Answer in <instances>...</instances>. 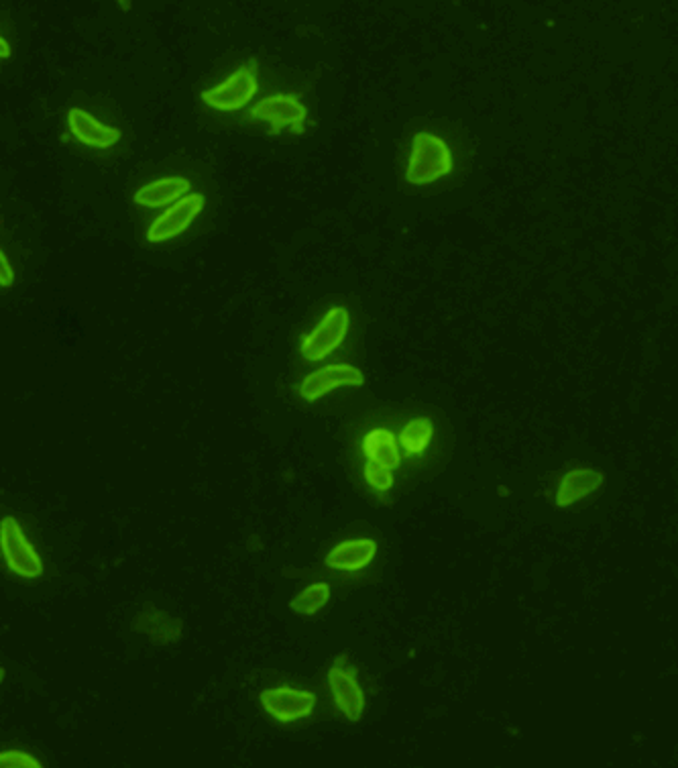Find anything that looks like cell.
<instances>
[{
	"label": "cell",
	"instance_id": "6da1fadb",
	"mask_svg": "<svg viewBox=\"0 0 678 768\" xmlns=\"http://www.w3.org/2000/svg\"><path fill=\"white\" fill-rule=\"evenodd\" d=\"M452 172V157L448 145L432 133H416L406 178L414 186L432 184Z\"/></svg>",
	"mask_w": 678,
	"mask_h": 768
},
{
	"label": "cell",
	"instance_id": "7a4b0ae2",
	"mask_svg": "<svg viewBox=\"0 0 678 768\" xmlns=\"http://www.w3.org/2000/svg\"><path fill=\"white\" fill-rule=\"evenodd\" d=\"M251 117L265 121L271 125V133L277 135L281 129L292 127L294 133H304V121H306V106L292 94H275L269 98L259 100Z\"/></svg>",
	"mask_w": 678,
	"mask_h": 768
},
{
	"label": "cell",
	"instance_id": "3957f363",
	"mask_svg": "<svg viewBox=\"0 0 678 768\" xmlns=\"http://www.w3.org/2000/svg\"><path fill=\"white\" fill-rule=\"evenodd\" d=\"M349 312L345 308H332L322 322L302 341V355L308 361H320L343 343L349 331Z\"/></svg>",
	"mask_w": 678,
	"mask_h": 768
},
{
	"label": "cell",
	"instance_id": "277c9868",
	"mask_svg": "<svg viewBox=\"0 0 678 768\" xmlns=\"http://www.w3.org/2000/svg\"><path fill=\"white\" fill-rule=\"evenodd\" d=\"M0 544H3V555L9 569L29 579L41 575L43 563L27 542L15 518H3V524H0Z\"/></svg>",
	"mask_w": 678,
	"mask_h": 768
},
{
	"label": "cell",
	"instance_id": "5b68a950",
	"mask_svg": "<svg viewBox=\"0 0 678 768\" xmlns=\"http://www.w3.org/2000/svg\"><path fill=\"white\" fill-rule=\"evenodd\" d=\"M202 208H204L202 194H186L172 208L165 210L159 218H155V223L149 227L147 241L163 243L167 239L182 235L192 225L194 218L202 212Z\"/></svg>",
	"mask_w": 678,
	"mask_h": 768
},
{
	"label": "cell",
	"instance_id": "8992f818",
	"mask_svg": "<svg viewBox=\"0 0 678 768\" xmlns=\"http://www.w3.org/2000/svg\"><path fill=\"white\" fill-rule=\"evenodd\" d=\"M257 92V78L251 68H239L229 80L204 90L202 100L216 111H239Z\"/></svg>",
	"mask_w": 678,
	"mask_h": 768
},
{
	"label": "cell",
	"instance_id": "52a82bcc",
	"mask_svg": "<svg viewBox=\"0 0 678 768\" xmlns=\"http://www.w3.org/2000/svg\"><path fill=\"white\" fill-rule=\"evenodd\" d=\"M363 381V373L353 365H326L302 381L300 396L314 402L341 386H363Z\"/></svg>",
	"mask_w": 678,
	"mask_h": 768
},
{
	"label": "cell",
	"instance_id": "ba28073f",
	"mask_svg": "<svg viewBox=\"0 0 678 768\" xmlns=\"http://www.w3.org/2000/svg\"><path fill=\"white\" fill-rule=\"evenodd\" d=\"M263 707L279 722H294L306 718L314 709L316 697L308 691H296L290 687L269 689L261 693Z\"/></svg>",
	"mask_w": 678,
	"mask_h": 768
},
{
	"label": "cell",
	"instance_id": "9c48e42d",
	"mask_svg": "<svg viewBox=\"0 0 678 768\" xmlns=\"http://www.w3.org/2000/svg\"><path fill=\"white\" fill-rule=\"evenodd\" d=\"M68 123L72 135L82 141L84 145L106 149L112 147L121 139V131L115 127H106L100 121H96L92 115H88L82 108H72L68 113Z\"/></svg>",
	"mask_w": 678,
	"mask_h": 768
},
{
	"label": "cell",
	"instance_id": "30bf717a",
	"mask_svg": "<svg viewBox=\"0 0 678 768\" xmlns=\"http://www.w3.org/2000/svg\"><path fill=\"white\" fill-rule=\"evenodd\" d=\"M328 685L332 689L336 705L341 707L345 716L351 722H359L365 707V699L355 681V675L349 671H343L341 667H332L328 673Z\"/></svg>",
	"mask_w": 678,
	"mask_h": 768
},
{
	"label": "cell",
	"instance_id": "8fae6325",
	"mask_svg": "<svg viewBox=\"0 0 678 768\" xmlns=\"http://www.w3.org/2000/svg\"><path fill=\"white\" fill-rule=\"evenodd\" d=\"M375 551H377V544L373 540H367V538L347 540L332 548L326 557V565L341 571H357L367 567L373 561Z\"/></svg>",
	"mask_w": 678,
	"mask_h": 768
},
{
	"label": "cell",
	"instance_id": "7c38bea8",
	"mask_svg": "<svg viewBox=\"0 0 678 768\" xmlns=\"http://www.w3.org/2000/svg\"><path fill=\"white\" fill-rule=\"evenodd\" d=\"M601 483H603V473H599V471H593V469L569 471L560 479L558 493H556V506L567 508V506L587 498L589 493H593Z\"/></svg>",
	"mask_w": 678,
	"mask_h": 768
},
{
	"label": "cell",
	"instance_id": "4fadbf2b",
	"mask_svg": "<svg viewBox=\"0 0 678 768\" xmlns=\"http://www.w3.org/2000/svg\"><path fill=\"white\" fill-rule=\"evenodd\" d=\"M188 192L190 182L186 178H163L139 188V192L135 194V202L139 206L157 208L184 198Z\"/></svg>",
	"mask_w": 678,
	"mask_h": 768
},
{
	"label": "cell",
	"instance_id": "5bb4252c",
	"mask_svg": "<svg viewBox=\"0 0 678 768\" xmlns=\"http://www.w3.org/2000/svg\"><path fill=\"white\" fill-rule=\"evenodd\" d=\"M363 451L369 457V461H377L389 469L400 467V453L398 445H395V438L387 430H373L365 436L363 441Z\"/></svg>",
	"mask_w": 678,
	"mask_h": 768
},
{
	"label": "cell",
	"instance_id": "9a60e30c",
	"mask_svg": "<svg viewBox=\"0 0 678 768\" xmlns=\"http://www.w3.org/2000/svg\"><path fill=\"white\" fill-rule=\"evenodd\" d=\"M328 597H330V587L326 585V583H314V585H310V587H306L292 603H290V608L294 610V612H298V614H306V616H310V614H316L322 606H324V603L328 601Z\"/></svg>",
	"mask_w": 678,
	"mask_h": 768
},
{
	"label": "cell",
	"instance_id": "2e32d148",
	"mask_svg": "<svg viewBox=\"0 0 678 768\" xmlns=\"http://www.w3.org/2000/svg\"><path fill=\"white\" fill-rule=\"evenodd\" d=\"M432 422L428 418H416L402 430V445L408 453H420L432 438Z\"/></svg>",
	"mask_w": 678,
	"mask_h": 768
},
{
	"label": "cell",
	"instance_id": "e0dca14e",
	"mask_svg": "<svg viewBox=\"0 0 678 768\" xmlns=\"http://www.w3.org/2000/svg\"><path fill=\"white\" fill-rule=\"evenodd\" d=\"M365 477H367V481H369L375 489H379V491L389 489L391 483H393L391 469L385 467V465H381V463H377V461H369V463H367V467H365Z\"/></svg>",
	"mask_w": 678,
	"mask_h": 768
},
{
	"label": "cell",
	"instance_id": "ac0fdd59",
	"mask_svg": "<svg viewBox=\"0 0 678 768\" xmlns=\"http://www.w3.org/2000/svg\"><path fill=\"white\" fill-rule=\"evenodd\" d=\"M0 764H3L5 768H39L41 766L33 756L19 752V750L0 754Z\"/></svg>",
	"mask_w": 678,
	"mask_h": 768
},
{
	"label": "cell",
	"instance_id": "d6986e66",
	"mask_svg": "<svg viewBox=\"0 0 678 768\" xmlns=\"http://www.w3.org/2000/svg\"><path fill=\"white\" fill-rule=\"evenodd\" d=\"M13 280H15V276H13V269L7 261V255L0 253V286L9 288V286H13Z\"/></svg>",
	"mask_w": 678,
	"mask_h": 768
},
{
	"label": "cell",
	"instance_id": "ffe728a7",
	"mask_svg": "<svg viewBox=\"0 0 678 768\" xmlns=\"http://www.w3.org/2000/svg\"><path fill=\"white\" fill-rule=\"evenodd\" d=\"M0 47H3V51H0V56H3V60H7V58L11 56V47L7 45V39H5V37L0 39Z\"/></svg>",
	"mask_w": 678,
	"mask_h": 768
},
{
	"label": "cell",
	"instance_id": "44dd1931",
	"mask_svg": "<svg viewBox=\"0 0 678 768\" xmlns=\"http://www.w3.org/2000/svg\"><path fill=\"white\" fill-rule=\"evenodd\" d=\"M119 7H121L123 11H129V9H131V0H119Z\"/></svg>",
	"mask_w": 678,
	"mask_h": 768
}]
</instances>
